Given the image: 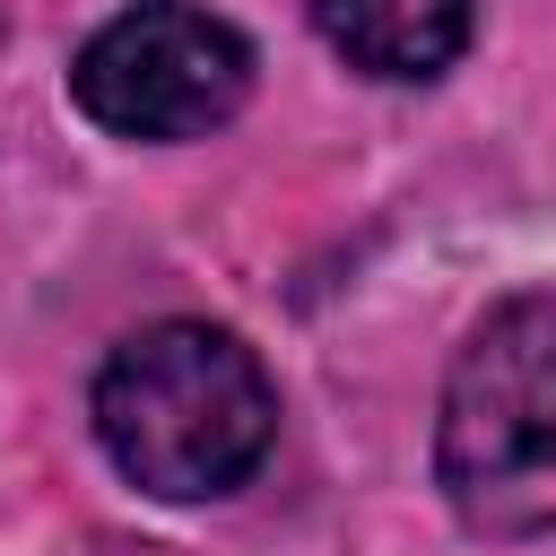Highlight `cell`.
Returning a JSON list of instances; mask_svg holds the SVG:
<instances>
[{
	"label": "cell",
	"instance_id": "cell-1",
	"mask_svg": "<svg viewBox=\"0 0 556 556\" xmlns=\"http://www.w3.org/2000/svg\"><path fill=\"white\" fill-rule=\"evenodd\" d=\"M96 434L130 486L165 504H200L261 469L278 434V400H269L261 356L235 330L156 321L122 339L113 365L96 374Z\"/></svg>",
	"mask_w": 556,
	"mask_h": 556
},
{
	"label": "cell",
	"instance_id": "cell-2",
	"mask_svg": "<svg viewBox=\"0 0 556 556\" xmlns=\"http://www.w3.org/2000/svg\"><path fill=\"white\" fill-rule=\"evenodd\" d=\"M443 486L486 539H539L556 513V304L539 287L495 304L452 365Z\"/></svg>",
	"mask_w": 556,
	"mask_h": 556
},
{
	"label": "cell",
	"instance_id": "cell-3",
	"mask_svg": "<svg viewBox=\"0 0 556 556\" xmlns=\"http://www.w3.org/2000/svg\"><path fill=\"white\" fill-rule=\"evenodd\" d=\"M243 87L252 43L191 0H139L113 26H96L87 52L70 61L78 113L122 139H200L243 104Z\"/></svg>",
	"mask_w": 556,
	"mask_h": 556
},
{
	"label": "cell",
	"instance_id": "cell-4",
	"mask_svg": "<svg viewBox=\"0 0 556 556\" xmlns=\"http://www.w3.org/2000/svg\"><path fill=\"white\" fill-rule=\"evenodd\" d=\"M313 26L365 78H434L469 43V0H313Z\"/></svg>",
	"mask_w": 556,
	"mask_h": 556
}]
</instances>
